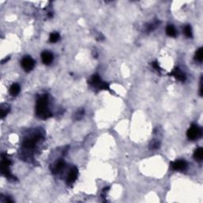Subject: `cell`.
Segmentation results:
<instances>
[{
  "label": "cell",
  "mask_w": 203,
  "mask_h": 203,
  "mask_svg": "<svg viewBox=\"0 0 203 203\" xmlns=\"http://www.w3.org/2000/svg\"><path fill=\"white\" fill-rule=\"evenodd\" d=\"M152 67H154V68H156V70H159V69H160V67H159V64H157V63H156V62L152 63Z\"/></svg>",
  "instance_id": "ac0fdd59"
},
{
  "label": "cell",
  "mask_w": 203,
  "mask_h": 203,
  "mask_svg": "<svg viewBox=\"0 0 203 203\" xmlns=\"http://www.w3.org/2000/svg\"><path fill=\"white\" fill-rule=\"evenodd\" d=\"M10 161L7 158L3 159V160L2 161V165H1V171L2 174L7 178H13L10 172Z\"/></svg>",
  "instance_id": "277c9868"
},
{
  "label": "cell",
  "mask_w": 203,
  "mask_h": 203,
  "mask_svg": "<svg viewBox=\"0 0 203 203\" xmlns=\"http://www.w3.org/2000/svg\"><path fill=\"white\" fill-rule=\"evenodd\" d=\"M172 167L174 170H176V171H183V170H185L187 167V162L184 160H177L174 163H172Z\"/></svg>",
  "instance_id": "8992f818"
},
{
  "label": "cell",
  "mask_w": 203,
  "mask_h": 203,
  "mask_svg": "<svg viewBox=\"0 0 203 203\" xmlns=\"http://www.w3.org/2000/svg\"><path fill=\"white\" fill-rule=\"evenodd\" d=\"M184 34H186V36L188 37H192V30L191 27L190 25H187L184 29Z\"/></svg>",
  "instance_id": "e0dca14e"
},
{
  "label": "cell",
  "mask_w": 203,
  "mask_h": 203,
  "mask_svg": "<svg viewBox=\"0 0 203 203\" xmlns=\"http://www.w3.org/2000/svg\"><path fill=\"white\" fill-rule=\"evenodd\" d=\"M36 112L37 116L42 119H47L52 116V114L48 109L47 96L40 97L37 101L36 106Z\"/></svg>",
  "instance_id": "6da1fadb"
},
{
  "label": "cell",
  "mask_w": 203,
  "mask_h": 203,
  "mask_svg": "<svg viewBox=\"0 0 203 203\" xmlns=\"http://www.w3.org/2000/svg\"><path fill=\"white\" fill-rule=\"evenodd\" d=\"M187 136L190 140H195V139L199 138L202 136V130L197 125H193L187 131Z\"/></svg>",
  "instance_id": "7a4b0ae2"
},
{
  "label": "cell",
  "mask_w": 203,
  "mask_h": 203,
  "mask_svg": "<svg viewBox=\"0 0 203 203\" xmlns=\"http://www.w3.org/2000/svg\"><path fill=\"white\" fill-rule=\"evenodd\" d=\"M103 81L101 80L100 77L98 75H94L91 79V84L94 85V87H99Z\"/></svg>",
  "instance_id": "4fadbf2b"
},
{
  "label": "cell",
  "mask_w": 203,
  "mask_h": 203,
  "mask_svg": "<svg viewBox=\"0 0 203 203\" xmlns=\"http://www.w3.org/2000/svg\"><path fill=\"white\" fill-rule=\"evenodd\" d=\"M59 39H60V34H57V33H52V34H50V37H49V40L52 43H55L56 41H58Z\"/></svg>",
  "instance_id": "9a60e30c"
},
{
  "label": "cell",
  "mask_w": 203,
  "mask_h": 203,
  "mask_svg": "<svg viewBox=\"0 0 203 203\" xmlns=\"http://www.w3.org/2000/svg\"><path fill=\"white\" fill-rule=\"evenodd\" d=\"M64 167H65L64 161H63V160L58 161V162L56 163V165H55V167H54V169H53L54 172H55V173H58V172H60L61 170L64 169Z\"/></svg>",
  "instance_id": "7c38bea8"
},
{
  "label": "cell",
  "mask_w": 203,
  "mask_h": 203,
  "mask_svg": "<svg viewBox=\"0 0 203 203\" xmlns=\"http://www.w3.org/2000/svg\"><path fill=\"white\" fill-rule=\"evenodd\" d=\"M20 91V87L19 85L17 84V83H13V85H11V87L10 88V93L12 95H17V94L19 93Z\"/></svg>",
  "instance_id": "8fae6325"
},
{
  "label": "cell",
  "mask_w": 203,
  "mask_h": 203,
  "mask_svg": "<svg viewBox=\"0 0 203 203\" xmlns=\"http://www.w3.org/2000/svg\"><path fill=\"white\" fill-rule=\"evenodd\" d=\"M21 64H22V66L25 71L29 72L34 68V65H35V61L29 56H25L24 58L22 60Z\"/></svg>",
  "instance_id": "3957f363"
},
{
  "label": "cell",
  "mask_w": 203,
  "mask_h": 203,
  "mask_svg": "<svg viewBox=\"0 0 203 203\" xmlns=\"http://www.w3.org/2000/svg\"><path fill=\"white\" fill-rule=\"evenodd\" d=\"M38 136H34V137H30L29 139H26L25 140L24 143H23V146H24L25 148L27 149H31V148H34L36 145L37 141Z\"/></svg>",
  "instance_id": "5b68a950"
},
{
  "label": "cell",
  "mask_w": 203,
  "mask_h": 203,
  "mask_svg": "<svg viewBox=\"0 0 203 203\" xmlns=\"http://www.w3.org/2000/svg\"><path fill=\"white\" fill-rule=\"evenodd\" d=\"M77 175H78V170L77 167H72V169L71 170V172H69V174L67 175V183H72L76 181V178H77Z\"/></svg>",
  "instance_id": "ba28073f"
},
{
  "label": "cell",
  "mask_w": 203,
  "mask_h": 203,
  "mask_svg": "<svg viewBox=\"0 0 203 203\" xmlns=\"http://www.w3.org/2000/svg\"><path fill=\"white\" fill-rule=\"evenodd\" d=\"M41 60H42L43 64H51L52 60H53V55L49 52H43L41 53Z\"/></svg>",
  "instance_id": "52a82bcc"
},
{
  "label": "cell",
  "mask_w": 203,
  "mask_h": 203,
  "mask_svg": "<svg viewBox=\"0 0 203 203\" xmlns=\"http://www.w3.org/2000/svg\"><path fill=\"white\" fill-rule=\"evenodd\" d=\"M171 75L174 76V77H175V78H176L177 79H179V81L183 82V81L186 80V76L183 74V72H181L179 68H175V69L172 71V73H171Z\"/></svg>",
  "instance_id": "9c48e42d"
},
{
  "label": "cell",
  "mask_w": 203,
  "mask_h": 203,
  "mask_svg": "<svg viewBox=\"0 0 203 203\" xmlns=\"http://www.w3.org/2000/svg\"><path fill=\"white\" fill-rule=\"evenodd\" d=\"M194 157L197 161H202L203 158V149L202 148H199L195 150L194 153Z\"/></svg>",
  "instance_id": "30bf717a"
},
{
  "label": "cell",
  "mask_w": 203,
  "mask_h": 203,
  "mask_svg": "<svg viewBox=\"0 0 203 203\" xmlns=\"http://www.w3.org/2000/svg\"><path fill=\"white\" fill-rule=\"evenodd\" d=\"M166 32L167 34L170 37H175L176 36V30L175 29V27L173 25H168L166 29Z\"/></svg>",
  "instance_id": "5bb4252c"
},
{
  "label": "cell",
  "mask_w": 203,
  "mask_h": 203,
  "mask_svg": "<svg viewBox=\"0 0 203 203\" xmlns=\"http://www.w3.org/2000/svg\"><path fill=\"white\" fill-rule=\"evenodd\" d=\"M195 59H196L198 61H199V62H202V61L203 52L202 48H200V49L196 52V54H195Z\"/></svg>",
  "instance_id": "2e32d148"
}]
</instances>
